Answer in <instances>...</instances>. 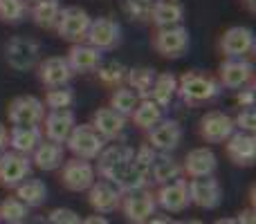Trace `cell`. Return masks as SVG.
<instances>
[{"label":"cell","instance_id":"cell-50","mask_svg":"<svg viewBox=\"0 0 256 224\" xmlns=\"http://www.w3.org/2000/svg\"><path fill=\"white\" fill-rule=\"evenodd\" d=\"M214 224H236L234 218H220V220H216Z\"/></svg>","mask_w":256,"mask_h":224},{"label":"cell","instance_id":"cell-17","mask_svg":"<svg viewBox=\"0 0 256 224\" xmlns=\"http://www.w3.org/2000/svg\"><path fill=\"white\" fill-rule=\"evenodd\" d=\"M180 141H182V126L176 119L164 117L158 126L148 130V141L146 144L160 155H171L180 146Z\"/></svg>","mask_w":256,"mask_h":224},{"label":"cell","instance_id":"cell-13","mask_svg":"<svg viewBox=\"0 0 256 224\" xmlns=\"http://www.w3.org/2000/svg\"><path fill=\"white\" fill-rule=\"evenodd\" d=\"M32 159L27 155L4 150L0 155V186L4 189H16L20 182H25L32 175Z\"/></svg>","mask_w":256,"mask_h":224},{"label":"cell","instance_id":"cell-35","mask_svg":"<svg viewBox=\"0 0 256 224\" xmlns=\"http://www.w3.org/2000/svg\"><path fill=\"white\" fill-rule=\"evenodd\" d=\"M32 218V209H27L16 198H4L0 202V222L4 224H25Z\"/></svg>","mask_w":256,"mask_h":224},{"label":"cell","instance_id":"cell-9","mask_svg":"<svg viewBox=\"0 0 256 224\" xmlns=\"http://www.w3.org/2000/svg\"><path fill=\"white\" fill-rule=\"evenodd\" d=\"M122 213H124L126 222L130 224H146L158 211L155 204V193H150L148 189L135 191V193H124L120 204Z\"/></svg>","mask_w":256,"mask_h":224},{"label":"cell","instance_id":"cell-27","mask_svg":"<svg viewBox=\"0 0 256 224\" xmlns=\"http://www.w3.org/2000/svg\"><path fill=\"white\" fill-rule=\"evenodd\" d=\"M132 153H135V148L128 146V144H110V146H106V148L102 150V155L97 157V168H94V173H97L99 177H106L112 168L132 162Z\"/></svg>","mask_w":256,"mask_h":224},{"label":"cell","instance_id":"cell-30","mask_svg":"<svg viewBox=\"0 0 256 224\" xmlns=\"http://www.w3.org/2000/svg\"><path fill=\"white\" fill-rule=\"evenodd\" d=\"M176 94H178V76L173 74V72H160L153 81L148 99L166 110V108L171 106V101L176 99Z\"/></svg>","mask_w":256,"mask_h":224},{"label":"cell","instance_id":"cell-32","mask_svg":"<svg viewBox=\"0 0 256 224\" xmlns=\"http://www.w3.org/2000/svg\"><path fill=\"white\" fill-rule=\"evenodd\" d=\"M128 119L132 121V126H137L140 130L148 132L150 128H155L164 119V108H160L158 103L150 101V99H140L137 108L132 110V114Z\"/></svg>","mask_w":256,"mask_h":224},{"label":"cell","instance_id":"cell-4","mask_svg":"<svg viewBox=\"0 0 256 224\" xmlns=\"http://www.w3.org/2000/svg\"><path fill=\"white\" fill-rule=\"evenodd\" d=\"M66 148L70 150L74 159L92 162V159H97L99 155H102V150L106 148V141L97 135V130H94L90 123H76L66 141Z\"/></svg>","mask_w":256,"mask_h":224},{"label":"cell","instance_id":"cell-28","mask_svg":"<svg viewBox=\"0 0 256 224\" xmlns=\"http://www.w3.org/2000/svg\"><path fill=\"white\" fill-rule=\"evenodd\" d=\"M43 141V132H40V126H32V128H14L9 130L7 137V146L14 150V153H20L30 157L36 150V146Z\"/></svg>","mask_w":256,"mask_h":224},{"label":"cell","instance_id":"cell-16","mask_svg":"<svg viewBox=\"0 0 256 224\" xmlns=\"http://www.w3.org/2000/svg\"><path fill=\"white\" fill-rule=\"evenodd\" d=\"M72 76H74V72L70 70L66 56H48L36 65V79L48 90L66 88L72 81Z\"/></svg>","mask_w":256,"mask_h":224},{"label":"cell","instance_id":"cell-22","mask_svg":"<svg viewBox=\"0 0 256 224\" xmlns=\"http://www.w3.org/2000/svg\"><path fill=\"white\" fill-rule=\"evenodd\" d=\"M74 126H76V117L70 108H66V110H50L45 112L43 130L40 132H43V139L63 146Z\"/></svg>","mask_w":256,"mask_h":224},{"label":"cell","instance_id":"cell-29","mask_svg":"<svg viewBox=\"0 0 256 224\" xmlns=\"http://www.w3.org/2000/svg\"><path fill=\"white\" fill-rule=\"evenodd\" d=\"M16 195L14 198L18 200V202H22L27 209H36V207H43L45 202H48V184H45L43 180H36V177H27L25 182H20V184L16 186Z\"/></svg>","mask_w":256,"mask_h":224},{"label":"cell","instance_id":"cell-6","mask_svg":"<svg viewBox=\"0 0 256 224\" xmlns=\"http://www.w3.org/2000/svg\"><path fill=\"white\" fill-rule=\"evenodd\" d=\"M90 22H92V16H90L84 7L70 4V7H63L61 9L54 31L58 34V38H63V40H68V43L76 45V43H84V40H86V34H88Z\"/></svg>","mask_w":256,"mask_h":224},{"label":"cell","instance_id":"cell-34","mask_svg":"<svg viewBox=\"0 0 256 224\" xmlns=\"http://www.w3.org/2000/svg\"><path fill=\"white\" fill-rule=\"evenodd\" d=\"M61 0H36L30 9L32 22L40 29H54L61 13Z\"/></svg>","mask_w":256,"mask_h":224},{"label":"cell","instance_id":"cell-2","mask_svg":"<svg viewBox=\"0 0 256 224\" xmlns=\"http://www.w3.org/2000/svg\"><path fill=\"white\" fill-rule=\"evenodd\" d=\"M2 61L14 72H30L40 63V43L30 36H12L2 45Z\"/></svg>","mask_w":256,"mask_h":224},{"label":"cell","instance_id":"cell-8","mask_svg":"<svg viewBox=\"0 0 256 224\" xmlns=\"http://www.w3.org/2000/svg\"><path fill=\"white\" fill-rule=\"evenodd\" d=\"M122 25L115 20V18H108V16H102V18H92L88 27V34H86V43L90 47L99 49V52H108V49H117L122 45Z\"/></svg>","mask_w":256,"mask_h":224},{"label":"cell","instance_id":"cell-20","mask_svg":"<svg viewBox=\"0 0 256 224\" xmlns=\"http://www.w3.org/2000/svg\"><path fill=\"white\" fill-rule=\"evenodd\" d=\"M86 193H88L90 209H92L97 216H106V213L117 211L122 204V191L106 180H94V184L90 186Z\"/></svg>","mask_w":256,"mask_h":224},{"label":"cell","instance_id":"cell-42","mask_svg":"<svg viewBox=\"0 0 256 224\" xmlns=\"http://www.w3.org/2000/svg\"><path fill=\"white\" fill-rule=\"evenodd\" d=\"M81 220L84 218L72 209H54V211H50L45 224H81Z\"/></svg>","mask_w":256,"mask_h":224},{"label":"cell","instance_id":"cell-1","mask_svg":"<svg viewBox=\"0 0 256 224\" xmlns=\"http://www.w3.org/2000/svg\"><path fill=\"white\" fill-rule=\"evenodd\" d=\"M186 106L209 103L220 97V83L214 74L202 70H189L178 79V94Z\"/></svg>","mask_w":256,"mask_h":224},{"label":"cell","instance_id":"cell-26","mask_svg":"<svg viewBox=\"0 0 256 224\" xmlns=\"http://www.w3.org/2000/svg\"><path fill=\"white\" fill-rule=\"evenodd\" d=\"M148 20L155 25V29L182 25V20H184V4L180 0H153V9H150Z\"/></svg>","mask_w":256,"mask_h":224},{"label":"cell","instance_id":"cell-51","mask_svg":"<svg viewBox=\"0 0 256 224\" xmlns=\"http://www.w3.org/2000/svg\"><path fill=\"white\" fill-rule=\"evenodd\" d=\"M176 224H204V222H200V220H182V222H176Z\"/></svg>","mask_w":256,"mask_h":224},{"label":"cell","instance_id":"cell-41","mask_svg":"<svg viewBox=\"0 0 256 224\" xmlns=\"http://www.w3.org/2000/svg\"><path fill=\"white\" fill-rule=\"evenodd\" d=\"M234 126H236V130L254 135V132H256V110H254V106L240 108L238 114L234 117Z\"/></svg>","mask_w":256,"mask_h":224},{"label":"cell","instance_id":"cell-37","mask_svg":"<svg viewBox=\"0 0 256 224\" xmlns=\"http://www.w3.org/2000/svg\"><path fill=\"white\" fill-rule=\"evenodd\" d=\"M126 72H128V67L124 63L108 61V63H102V65L97 67V79L102 81L104 85H108V88H120V85H124V81H126Z\"/></svg>","mask_w":256,"mask_h":224},{"label":"cell","instance_id":"cell-36","mask_svg":"<svg viewBox=\"0 0 256 224\" xmlns=\"http://www.w3.org/2000/svg\"><path fill=\"white\" fill-rule=\"evenodd\" d=\"M137 103H140V97H137L135 92H132L130 88H126V85H120V88L112 90L110 94V106L115 112H120L122 117H130L132 110L137 108Z\"/></svg>","mask_w":256,"mask_h":224},{"label":"cell","instance_id":"cell-19","mask_svg":"<svg viewBox=\"0 0 256 224\" xmlns=\"http://www.w3.org/2000/svg\"><path fill=\"white\" fill-rule=\"evenodd\" d=\"M225 155L234 166L252 168L254 159H256V135L236 130L234 135L225 141Z\"/></svg>","mask_w":256,"mask_h":224},{"label":"cell","instance_id":"cell-3","mask_svg":"<svg viewBox=\"0 0 256 224\" xmlns=\"http://www.w3.org/2000/svg\"><path fill=\"white\" fill-rule=\"evenodd\" d=\"M150 45L153 49L160 54L162 58H182L191 47V34L184 25H176V27H162L155 29L150 36Z\"/></svg>","mask_w":256,"mask_h":224},{"label":"cell","instance_id":"cell-53","mask_svg":"<svg viewBox=\"0 0 256 224\" xmlns=\"http://www.w3.org/2000/svg\"><path fill=\"white\" fill-rule=\"evenodd\" d=\"M25 2H27V0H25ZM34 2H36V0H34Z\"/></svg>","mask_w":256,"mask_h":224},{"label":"cell","instance_id":"cell-49","mask_svg":"<svg viewBox=\"0 0 256 224\" xmlns=\"http://www.w3.org/2000/svg\"><path fill=\"white\" fill-rule=\"evenodd\" d=\"M243 4H245V7H248V11H250V13H254V11H256V4H254V0H243Z\"/></svg>","mask_w":256,"mask_h":224},{"label":"cell","instance_id":"cell-11","mask_svg":"<svg viewBox=\"0 0 256 224\" xmlns=\"http://www.w3.org/2000/svg\"><path fill=\"white\" fill-rule=\"evenodd\" d=\"M218 83L220 88L236 90L238 92L245 85H252L254 81V65L248 58H225L218 67Z\"/></svg>","mask_w":256,"mask_h":224},{"label":"cell","instance_id":"cell-24","mask_svg":"<svg viewBox=\"0 0 256 224\" xmlns=\"http://www.w3.org/2000/svg\"><path fill=\"white\" fill-rule=\"evenodd\" d=\"M126 117H122L120 112H115L112 108L104 106V108H97L92 114V121H90V126L97 130V135L102 137L104 141H112L117 139V137H122V132H124L126 128Z\"/></svg>","mask_w":256,"mask_h":224},{"label":"cell","instance_id":"cell-43","mask_svg":"<svg viewBox=\"0 0 256 224\" xmlns=\"http://www.w3.org/2000/svg\"><path fill=\"white\" fill-rule=\"evenodd\" d=\"M158 155L160 153H155L148 144H142L140 148H135V153H132V162L140 168H144V171H150V166H153V162L158 159Z\"/></svg>","mask_w":256,"mask_h":224},{"label":"cell","instance_id":"cell-47","mask_svg":"<svg viewBox=\"0 0 256 224\" xmlns=\"http://www.w3.org/2000/svg\"><path fill=\"white\" fill-rule=\"evenodd\" d=\"M81 224H110L106 216H88L86 220H81Z\"/></svg>","mask_w":256,"mask_h":224},{"label":"cell","instance_id":"cell-40","mask_svg":"<svg viewBox=\"0 0 256 224\" xmlns=\"http://www.w3.org/2000/svg\"><path fill=\"white\" fill-rule=\"evenodd\" d=\"M124 13L135 22H146L150 18L153 0H124Z\"/></svg>","mask_w":256,"mask_h":224},{"label":"cell","instance_id":"cell-46","mask_svg":"<svg viewBox=\"0 0 256 224\" xmlns=\"http://www.w3.org/2000/svg\"><path fill=\"white\" fill-rule=\"evenodd\" d=\"M7 137H9V128L0 121V155H2L4 148H7Z\"/></svg>","mask_w":256,"mask_h":224},{"label":"cell","instance_id":"cell-33","mask_svg":"<svg viewBox=\"0 0 256 224\" xmlns=\"http://www.w3.org/2000/svg\"><path fill=\"white\" fill-rule=\"evenodd\" d=\"M158 76L155 67H146V65H137V67H128L126 72V81L124 85L130 88L132 92L140 99H148L150 88H153V81Z\"/></svg>","mask_w":256,"mask_h":224},{"label":"cell","instance_id":"cell-12","mask_svg":"<svg viewBox=\"0 0 256 224\" xmlns=\"http://www.w3.org/2000/svg\"><path fill=\"white\" fill-rule=\"evenodd\" d=\"M97 180V173H94V166L90 162H84V159H68L61 166V184L66 186L70 193H84Z\"/></svg>","mask_w":256,"mask_h":224},{"label":"cell","instance_id":"cell-38","mask_svg":"<svg viewBox=\"0 0 256 224\" xmlns=\"http://www.w3.org/2000/svg\"><path fill=\"white\" fill-rule=\"evenodd\" d=\"M30 16L25 0H0V20L4 25H18Z\"/></svg>","mask_w":256,"mask_h":224},{"label":"cell","instance_id":"cell-52","mask_svg":"<svg viewBox=\"0 0 256 224\" xmlns=\"http://www.w3.org/2000/svg\"><path fill=\"white\" fill-rule=\"evenodd\" d=\"M25 224H34V222H30V220H27V222H25Z\"/></svg>","mask_w":256,"mask_h":224},{"label":"cell","instance_id":"cell-25","mask_svg":"<svg viewBox=\"0 0 256 224\" xmlns=\"http://www.w3.org/2000/svg\"><path fill=\"white\" fill-rule=\"evenodd\" d=\"M30 159H32V166H36L38 171L52 173V171H56V168H61L63 162H66V148H63L61 144L43 139L36 146L34 153L30 155Z\"/></svg>","mask_w":256,"mask_h":224},{"label":"cell","instance_id":"cell-7","mask_svg":"<svg viewBox=\"0 0 256 224\" xmlns=\"http://www.w3.org/2000/svg\"><path fill=\"white\" fill-rule=\"evenodd\" d=\"M256 47V36L252 27L234 25L225 29L218 40V49L225 58H248Z\"/></svg>","mask_w":256,"mask_h":224},{"label":"cell","instance_id":"cell-5","mask_svg":"<svg viewBox=\"0 0 256 224\" xmlns=\"http://www.w3.org/2000/svg\"><path fill=\"white\" fill-rule=\"evenodd\" d=\"M45 106L38 97L34 94H20L14 97L7 106V121L14 128H32L40 126L45 119Z\"/></svg>","mask_w":256,"mask_h":224},{"label":"cell","instance_id":"cell-48","mask_svg":"<svg viewBox=\"0 0 256 224\" xmlns=\"http://www.w3.org/2000/svg\"><path fill=\"white\" fill-rule=\"evenodd\" d=\"M146 224H176V220L168 216H153Z\"/></svg>","mask_w":256,"mask_h":224},{"label":"cell","instance_id":"cell-31","mask_svg":"<svg viewBox=\"0 0 256 224\" xmlns=\"http://www.w3.org/2000/svg\"><path fill=\"white\" fill-rule=\"evenodd\" d=\"M148 177L150 182H155V184H168V182L173 180H180L182 177V164L178 162L173 155H158V159L153 162V166H150L148 171Z\"/></svg>","mask_w":256,"mask_h":224},{"label":"cell","instance_id":"cell-23","mask_svg":"<svg viewBox=\"0 0 256 224\" xmlns=\"http://www.w3.org/2000/svg\"><path fill=\"white\" fill-rule=\"evenodd\" d=\"M66 61L74 74H88V72H97V67L104 63V54L90 47L88 43H76L68 49Z\"/></svg>","mask_w":256,"mask_h":224},{"label":"cell","instance_id":"cell-45","mask_svg":"<svg viewBox=\"0 0 256 224\" xmlns=\"http://www.w3.org/2000/svg\"><path fill=\"white\" fill-rule=\"evenodd\" d=\"M236 224H256V211L252 207L243 209V211L238 213V218H236Z\"/></svg>","mask_w":256,"mask_h":224},{"label":"cell","instance_id":"cell-21","mask_svg":"<svg viewBox=\"0 0 256 224\" xmlns=\"http://www.w3.org/2000/svg\"><path fill=\"white\" fill-rule=\"evenodd\" d=\"M180 164H182V173H184L189 180H198V177H212L214 173H216L218 157L212 148L200 146V148L189 150Z\"/></svg>","mask_w":256,"mask_h":224},{"label":"cell","instance_id":"cell-14","mask_svg":"<svg viewBox=\"0 0 256 224\" xmlns=\"http://www.w3.org/2000/svg\"><path fill=\"white\" fill-rule=\"evenodd\" d=\"M189 202L204 211H214L220 207L222 202V186L216 177H198V180H189Z\"/></svg>","mask_w":256,"mask_h":224},{"label":"cell","instance_id":"cell-15","mask_svg":"<svg viewBox=\"0 0 256 224\" xmlns=\"http://www.w3.org/2000/svg\"><path fill=\"white\" fill-rule=\"evenodd\" d=\"M102 180L115 184L117 189L122 191V195L135 193V191H144V189H148V184H150L148 171L140 168L135 162H128V164H122V166L112 168V171L108 173L106 177H102Z\"/></svg>","mask_w":256,"mask_h":224},{"label":"cell","instance_id":"cell-10","mask_svg":"<svg viewBox=\"0 0 256 224\" xmlns=\"http://www.w3.org/2000/svg\"><path fill=\"white\" fill-rule=\"evenodd\" d=\"M234 132H236L234 117H230L227 112H220V110L204 112L202 119L198 121V135L207 144H225Z\"/></svg>","mask_w":256,"mask_h":224},{"label":"cell","instance_id":"cell-18","mask_svg":"<svg viewBox=\"0 0 256 224\" xmlns=\"http://www.w3.org/2000/svg\"><path fill=\"white\" fill-rule=\"evenodd\" d=\"M155 204L158 209L166 213H182L191 207L189 202V186H186V180H173L168 184H162L155 193Z\"/></svg>","mask_w":256,"mask_h":224},{"label":"cell","instance_id":"cell-44","mask_svg":"<svg viewBox=\"0 0 256 224\" xmlns=\"http://www.w3.org/2000/svg\"><path fill=\"white\" fill-rule=\"evenodd\" d=\"M236 103H238L240 108L254 106V85H245V88H240L238 92H236Z\"/></svg>","mask_w":256,"mask_h":224},{"label":"cell","instance_id":"cell-39","mask_svg":"<svg viewBox=\"0 0 256 224\" xmlns=\"http://www.w3.org/2000/svg\"><path fill=\"white\" fill-rule=\"evenodd\" d=\"M74 103V92L72 88H54V90H48L45 92V99H43V106L45 110H66Z\"/></svg>","mask_w":256,"mask_h":224}]
</instances>
